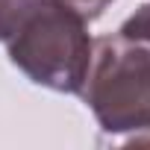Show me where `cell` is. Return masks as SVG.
<instances>
[{"instance_id": "1", "label": "cell", "mask_w": 150, "mask_h": 150, "mask_svg": "<svg viewBox=\"0 0 150 150\" xmlns=\"http://www.w3.org/2000/svg\"><path fill=\"white\" fill-rule=\"evenodd\" d=\"M9 62L27 80L59 94H80L91 68L88 21L62 0H38L6 38Z\"/></svg>"}, {"instance_id": "2", "label": "cell", "mask_w": 150, "mask_h": 150, "mask_svg": "<svg viewBox=\"0 0 150 150\" xmlns=\"http://www.w3.org/2000/svg\"><path fill=\"white\" fill-rule=\"evenodd\" d=\"M80 94L103 132L150 129V44L121 33L100 38Z\"/></svg>"}, {"instance_id": "3", "label": "cell", "mask_w": 150, "mask_h": 150, "mask_svg": "<svg viewBox=\"0 0 150 150\" xmlns=\"http://www.w3.org/2000/svg\"><path fill=\"white\" fill-rule=\"evenodd\" d=\"M38 0H0V41H6Z\"/></svg>"}, {"instance_id": "4", "label": "cell", "mask_w": 150, "mask_h": 150, "mask_svg": "<svg viewBox=\"0 0 150 150\" xmlns=\"http://www.w3.org/2000/svg\"><path fill=\"white\" fill-rule=\"evenodd\" d=\"M121 35H127V38H135V41H144V44H150V3H144V6H138L124 24H121V30H118Z\"/></svg>"}, {"instance_id": "5", "label": "cell", "mask_w": 150, "mask_h": 150, "mask_svg": "<svg viewBox=\"0 0 150 150\" xmlns=\"http://www.w3.org/2000/svg\"><path fill=\"white\" fill-rule=\"evenodd\" d=\"M62 3H68L71 9H77L86 21H94L103 15V9L112 3V0H62Z\"/></svg>"}, {"instance_id": "6", "label": "cell", "mask_w": 150, "mask_h": 150, "mask_svg": "<svg viewBox=\"0 0 150 150\" xmlns=\"http://www.w3.org/2000/svg\"><path fill=\"white\" fill-rule=\"evenodd\" d=\"M132 144H150V129H144V135H132Z\"/></svg>"}]
</instances>
